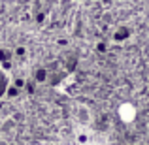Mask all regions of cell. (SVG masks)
Segmentation results:
<instances>
[{
    "instance_id": "2",
    "label": "cell",
    "mask_w": 149,
    "mask_h": 145,
    "mask_svg": "<svg viewBox=\"0 0 149 145\" xmlns=\"http://www.w3.org/2000/svg\"><path fill=\"white\" fill-rule=\"evenodd\" d=\"M8 91H10V77H8L6 70L0 66V98L6 96Z\"/></svg>"
},
{
    "instance_id": "3",
    "label": "cell",
    "mask_w": 149,
    "mask_h": 145,
    "mask_svg": "<svg viewBox=\"0 0 149 145\" xmlns=\"http://www.w3.org/2000/svg\"><path fill=\"white\" fill-rule=\"evenodd\" d=\"M76 115H77V121H79L81 124H89L91 123V111H89L87 108H77V111H76Z\"/></svg>"
},
{
    "instance_id": "1",
    "label": "cell",
    "mask_w": 149,
    "mask_h": 145,
    "mask_svg": "<svg viewBox=\"0 0 149 145\" xmlns=\"http://www.w3.org/2000/svg\"><path fill=\"white\" fill-rule=\"evenodd\" d=\"M117 115H119V121L125 124H130L136 121V117H138V109H136V105L132 104V102H123V104H119V108H117Z\"/></svg>"
}]
</instances>
